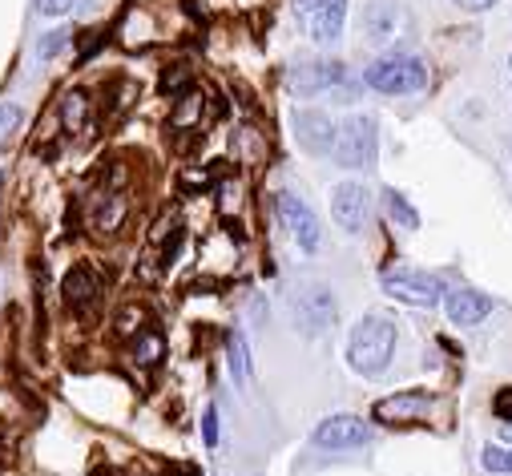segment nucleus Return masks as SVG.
I'll return each mask as SVG.
<instances>
[{"label": "nucleus", "instance_id": "1", "mask_svg": "<svg viewBox=\"0 0 512 476\" xmlns=\"http://www.w3.org/2000/svg\"><path fill=\"white\" fill-rule=\"evenodd\" d=\"M392 351H396V323L388 315H367L355 323L351 343H347V360L359 376H379L388 368Z\"/></svg>", "mask_w": 512, "mask_h": 476}, {"label": "nucleus", "instance_id": "2", "mask_svg": "<svg viewBox=\"0 0 512 476\" xmlns=\"http://www.w3.org/2000/svg\"><path fill=\"white\" fill-rule=\"evenodd\" d=\"M367 85L379 93H416L428 85V65L412 53H388L367 65Z\"/></svg>", "mask_w": 512, "mask_h": 476}, {"label": "nucleus", "instance_id": "3", "mask_svg": "<svg viewBox=\"0 0 512 476\" xmlns=\"http://www.w3.org/2000/svg\"><path fill=\"white\" fill-rule=\"evenodd\" d=\"M375 150H379V134H375V122L371 117H347V122L335 130V162L347 166V170H367L375 162Z\"/></svg>", "mask_w": 512, "mask_h": 476}, {"label": "nucleus", "instance_id": "4", "mask_svg": "<svg viewBox=\"0 0 512 476\" xmlns=\"http://www.w3.org/2000/svg\"><path fill=\"white\" fill-rule=\"evenodd\" d=\"M295 17L311 41L335 45L347 21V0H295Z\"/></svg>", "mask_w": 512, "mask_h": 476}, {"label": "nucleus", "instance_id": "5", "mask_svg": "<svg viewBox=\"0 0 512 476\" xmlns=\"http://www.w3.org/2000/svg\"><path fill=\"white\" fill-rule=\"evenodd\" d=\"M291 311H295V323L307 331V335H319L335 323V295L319 283L311 287H299L295 299H291Z\"/></svg>", "mask_w": 512, "mask_h": 476}, {"label": "nucleus", "instance_id": "6", "mask_svg": "<svg viewBox=\"0 0 512 476\" xmlns=\"http://www.w3.org/2000/svg\"><path fill=\"white\" fill-rule=\"evenodd\" d=\"M383 291L392 299L416 303V307H432V303H440L444 283L436 275H424V271H388L383 275Z\"/></svg>", "mask_w": 512, "mask_h": 476}, {"label": "nucleus", "instance_id": "7", "mask_svg": "<svg viewBox=\"0 0 512 476\" xmlns=\"http://www.w3.org/2000/svg\"><path fill=\"white\" fill-rule=\"evenodd\" d=\"M291 85H295L303 97H311V93H323V89H335V93H343V101H351V93H355V85L347 81L343 65H327V61H311V65H299V69H295V77H291Z\"/></svg>", "mask_w": 512, "mask_h": 476}, {"label": "nucleus", "instance_id": "8", "mask_svg": "<svg viewBox=\"0 0 512 476\" xmlns=\"http://www.w3.org/2000/svg\"><path fill=\"white\" fill-rule=\"evenodd\" d=\"M279 218H283L287 234L295 238L303 251H315L319 247V218H315V210L299 194H279Z\"/></svg>", "mask_w": 512, "mask_h": 476}, {"label": "nucleus", "instance_id": "9", "mask_svg": "<svg viewBox=\"0 0 512 476\" xmlns=\"http://www.w3.org/2000/svg\"><path fill=\"white\" fill-rule=\"evenodd\" d=\"M331 214L347 234H359L367 226V214H371V194L359 182H343L331 198Z\"/></svg>", "mask_w": 512, "mask_h": 476}, {"label": "nucleus", "instance_id": "10", "mask_svg": "<svg viewBox=\"0 0 512 476\" xmlns=\"http://www.w3.org/2000/svg\"><path fill=\"white\" fill-rule=\"evenodd\" d=\"M371 440V428L359 420V416H327L319 428H315V444L319 448H331V452H343V448H359Z\"/></svg>", "mask_w": 512, "mask_h": 476}, {"label": "nucleus", "instance_id": "11", "mask_svg": "<svg viewBox=\"0 0 512 476\" xmlns=\"http://www.w3.org/2000/svg\"><path fill=\"white\" fill-rule=\"evenodd\" d=\"M295 138H299L311 154H331V146H335V126H331V117L319 113V109H299V113H295Z\"/></svg>", "mask_w": 512, "mask_h": 476}, {"label": "nucleus", "instance_id": "12", "mask_svg": "<svg viewBox=\"0 0 512 476\" xmlns=\"http://www.w3.org/2000/svg\"><path fill=\"white\" fill-rule=\"evenodd\" d=\"M428 408H432V396H424V392H396V396L375 404V420H383V424H412V420H424Z\"/></svg>", "mask_w": 512, "mask_h": 476}, {"label": "nucleus", "instance_id": "13", "mask_svg": "<svg viewBox=\"0 0 512 476\" xmlns=\"http://www.w3.org/2000/svg\"><path fill=\"white\" fill-rule=\"evenodd\" d=\"M444 307H448V319H452V323H460V327H472V323H480V319L492 311V303H488L480 291H468V287L448 291Z\"/></svg>", "mask_w": 512, "mask_h": 476}, {"label": "nucleus", "instance_id": "14", "mask_svg": "<svg viewBox=\"0 0 512 476\" xmlns=\"http://www.w3.org/2000/svg\"><path fill=\"white\" fill-rule=\"evenodd\" d=\"M61 291H65V303H69L73 311H85V307L97 299V275H93L85 263H77V267L65 275Z\"/></svg>", "mask_w": 512, "mask_h": 476}, {"label": "nucleus", "instance_id": "15", "mask_svg": "<svg viewBox=\"0 0 512 476\" xmlns=\"http://www.w3.org/2000/svg\"><path fill=\"white\" fill-rule=\"evenodd\" d=\"M363 29L371 41H388L396 37L400 29V9H396V0H375V5L363 13Z\"/></svg>", "mask_w": 512, "mask_h": 476}, {"label": "nucleus", "instance_id": "16", "mask_svg": "<svg viewBox=\"0 0 512 476\" xmlns=\"http://www.w3.org/2000/svg\"><path fill=\"white\" fill-rule=\"evenodd\" d=\"M226 364H230L234 384L246 388V384H250V351H246L242 331H230V339H226Z\"/></svg>", "mask_w": 512, "mask_h": 476}, {"label": "nucleus", "instance_id": "17", "mask_svg": "<svg viewBox=\"0 0 512 476\" xmlns=\"http://www.w3.org/2000/svg\"><path fill=\"white\" fill-rule=\"evenodd\" d=\"M21 122H25V113H21V105H0V150H5L13 138H17V130H21Z\"/></svg>", "mask_w": 512, "mask_h": 476}, {"label": "nucleus", "instance_id": "18", "mask_svg": "<svg viewBox=\"0 0 512 476\" xmlns=\"http://www.w3.org/2000/svg\"><path fill=\"white\" fill-rule=\"evenodd\" d=\"M480 460L488 472H512V444H488Z\"/></svg>", "mask_w": 512, "mask_h": 476}, {"label": "nucleus", "instance_id": "19", "mask_svg": "<svg viewBox=\"0 0 512 476\" xmlns=\"http://www.w3.org/2000/svg\"><path fill=\"white\" fill-rule=\"evenodd\" d=\"M81 122H85V93H69L65 97V126L81 130Z\"/></svg>", "mask_w": 512, "mask_h": 476}, {"label": "nucleus", "instance_id": "20", "mask_svg": "<svg viewBox=\"0 0 512 476\" xmlns=\"http://www.w3.org/2000/svg\"><path fill=\"white\" fill-rule=\"evenodd\" d=\"M388 210H392L404 226H416V222H420V218H416V210H412V206L404 202V194H396V190H388Z\"/></svg>", "mask_w": 512, "mask_h": 476}, {"label": "nucleus", "instance_id": "21", "mask_svg": "<svg viewBox=\"0 0 512 476\" xmlns=\"http://www.w3.org/2000/svg\"><path fill=\"white\" fill-rule=\"evenodd\" d=\"M134 351H138V360H142V364H158V355H162V339H158V335H146Z\"/></svg>", "mask_w": 512, "mask_h": 476}, {"label": "nucleus", "instance_id": "22", "mask_svg": "<svg viewBox=\"0 0 512 476\" xmlns=\"http://www.w3.org/2000/svg\"><path fill=\"white\" fill-rule=\"evenodd\" d=\"M492 412H496V420L512 424V388H500V392L492 396Z\"/></svg>", "mask_w": 512, "mask_h": 476}, {"label": "nucleus", "instance_id": "23", "mask_svg": "<svg viewBox=\"0 0 512 476\" xmlns=\"http://www.w3.org/2000/svg\"><path fill=\"white\" fill-rule=\"evenodd\" d=\"M33 5H37V13H45V17H61V13L73 9V0H33Z\"/></svg>", "mask_w": 512, "mask_h": 476}, {"label": "nucleus", "instance_id": "24", "mask_svg": "<svg viewBox=\"0 0 512 476\" xmlns=\"http://www.w3.org/2000/svg\"><path fill=\"white\" fill-rule=\"evenodd\" d=\"M65 37H69V29H57V33H53V37H49V41L41 45V57H53V53H57V49L65 45Z\"/></svg>", "mask_w": 512, "mask_h": 476}, {"label": "nucleus", "instance_id": "25", "mask_svg": "<svg viewBox=\"0 0 512 476\" xmlns=\"http://www.w3.org/2000/svg\"><path fill=\"white\" fill-rule=\"evenodd\" d=\"M182 85H186V69H178V73H166V77H162V89H166V93H178Z\"/></svg>", "mask_w": 512, "mask_h": 476}, {"label": "nucleus", "instance_id": "26", "mask_svg": "<svg viewBox=\"0 0 512 476\" xmlns=\"http://www.w3.org/2000/svg\"><path fill=\"white\" fill-rule=\"evenodd\" d=\"M202 432H206V444H214V440H218V416H214V408L206 412V420H202Z\"/></svg>", "mask_w": 512, "mask_h": 476}, {"label": "nucleus", "instance_id": "27", "mask_svg": "<svg viewBox=\"0 0 512 476\" xmlns=\"http://www.w3.org/2000/svg\"><path fill=\"white\" fill-rule=\"evenodd\" d=\"M460 9H468V13H484V9H492L496 0H456Z\"/></svg>", "mask_w": 512, "mask_h": 476}, {"label": "nucleus", "instance_id": "28", "mask_svg": "<svg viewBox=\"0 0 512 476\" xmlns=\"http://www.w3.org/2000/svg\"><path fill=\"white\" fill-rule=\"evenodd\" d=\"M504 436H508V444H512V424H508V428H504Z\"/></svg>", "mask_w": 512, "mask_h": 476}, {"label": "nucleus", "instance_id": "29", "mask_svg": "<svg viewBox=\"0 0 512 476\" xmlns=\"http://www.w3.org/2000/svg\"><path fill=\"white\" fill-rule=\"evenodd\" d=\"M0 190H5V174H0Z\"/></svg>", "mask_w": 512, "mask_h": 476}]
</instances>
